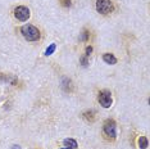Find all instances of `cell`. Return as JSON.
<instances>
[{
	"label": "cell",
	"mask_w": 150,
	"mask_h": 149,
	"mask_svg": "<svg viewBox=\"0 0 150 149\" xmlns=\"http://www.w3.org/2000/svg\"><path fill=\"white\" fill-rule=\"evenodd\" d=\"M63 144L66 145L67 148H69V149H76L78 145H77V141L74 140V139H66V140L63 141Z\"/></svg>",
	"instance_id": "cell-7"
},
{
	"label": "cell",
	"mask_w": 150,
	"mask_h": 149,
	"mask_svg": "<svg viewBox=\"0 0 150 149\" xmlns=\"http://www.w3.org/2000/svg\"><path fill=\"white\" fill-rule=\"evenodd\" d=\"M30 16H31V12H30V9L27 6L19 5L14 9V17L21 22H26L30 18Z\"/></svg>",
	"instance_id": "cell-4"
},
{
	"label": "cell",
	"mask_w": 150,
	"mask_h": 149,
	"mask_svg": "<svg viewBox=\"0 0 150 149\" xmlns=\"http://www.w3.org/2000/svg\"><path fill=\"white\" fill-rule=\"evenodd\" d=\"M103 60L108 64H115L117 63V58L114 57V54H110V53H105L103 55Z\"/></svg>",
	"instance_id": "cell-6"
},
{
	"label": "cell",
	"mask_w": 150,
	"mask_h": 149,
	"mask_svg": "<svg viewBox=\"0 0 150 149\" xmlns=\"http://www.w3.org/2000/svg\"><path fill=\"white\" fill-rule=\"evenodd\" d=\"M83 117L86 118L87 121H95V112H93V111H87V112H85L83 113Z\"/></svg>",
	"instance_id": "cell-9"
},
{
	"label": "cell",
	"mask_w": 150,
	"mask_h": 149,
	"mask_svg": "<svg viewBox=\"0 0 150 149\" xmlns=\"http://www.w3.org/2000/svg\"><path fill=\"white\" fill-rule=\"evenodd\" d=\"M59 1H60V4H62L63 6H69L72 0H59Z\"/></svg>",
	"instance_id": "cell-12"
},
{
	"label": "cell",
	"mask_w": 150,
	"mask_h": 149,
	"mask_svg": "<svg viewBox=\"0 0 150 149\" xmlns=\"http://www.w3.org/2000/svg\"><path fill=\"white\" fill-rule=\"evenodd\" d=\"M81 63H82V66H83V67H86L87 64H88V62H87V57H86V55H83L82 58H81Z\"/></svg>",
	"instance_id": "cell-13"
},
{
	"label": "cell",
	"mask_w": 150,
	"mask_h": 149,
	"mask_svg": "<svg viewBox=\"0 0 150 149\" xmlns=\"http://www.w3.org/2000/svg\"><path fill=\"white\" fill-rule=\"evenodd\" d=\"M91 53H93V48H91V46H87L86 50H85V55H86V57H90Z\"/></svg>",
	"instance_id": "cell-14"
},
{
	"label": "cell",
	"mask_w": 150,
	"mask_h": 149,
	"mask_svg": "<svg viewBox=\"0 0 150 149\" xmlns=\"http://www.w3.org/2000/svg\"><path fill=\"white\" fill-rule=\"evenodd\" d=\"M55 48H57L55 44H50V46L46 49V52H45V55H52V54L55 52Z\"/></svg>",
	"instance_id": "cell-10"
},
{
	"label": "cell",
	"mask_w": 150,
	"mask_h": 149,
	"mask_svg": "<svg viewBox=\"0 0 150 149\" xmlns=\"http://www.w3.org/2000/svg\"><path fill=\"white\" fill-rule=\"evenodd\" d=\"M88 36H90V33H88L87 30H85V31L82 32V35H81V40H82V41H87Z\"/></svg>",
	"instance_id": "cell-11"
},
{
	"label": "cell",
	"mask_w": 150,
	"mask_h": 149,
	"mask_svg": "<svg viewBox=\"0 0 150 149\" xmlns=\"http://www.w3.org/2000/svg\"><path fill=\"white\" fill-rule=\"evenodd\" d=\"M63 149H69V148H63Z\"/></svg>",
	"instance_id": "cell-15"
},
{
	"label": "cell",
	"mask_w": 150,
	"mask_h": 149,
	"mask_svg": "<svg viewBox=\"0 0 150 149\" xmlns=\"http://www.w3.org/2000/svg\"><path fill=\"white\" fill-rule=\"evenodd\" d=\"M96 11L100 14H109L113 12L112 0H96Z\"/></svg>",
	"instance_id": "cell-3"
},
{
	"label": "cell",
	"mask_w": 150,
	"mask_h": 149,
	"mask_svg": "<svg viewBox=\"0 0 150 149\" xmlns=\"http://www.w3.org/2000/svg\"><path fill=\"white\" fill-rule=\"evenodd\" d=\"M139 147L141 149H146L148 148V139L145 136H140L139 138Z\"/></svg>",
	"instance_id": "cell-8"
},
{
	"label": "cell",
	"mask_w": 150,
	"mask_h": 149,
	"mask_svg": "<svg viewBox=\"0 0 150 149\" xmlns=\"http://www.w3.org/2000/svg\"><path fill=\"white\" fill-rule=\"evenodd\" d=\"M21 33L23 35V37H25L27 41H39L40 37H41V33H40L39 28L35 27V26H32V25L22 26Z\"/></svg>",
	"instance_id": "cell-1"
},
{
	"label": "cell",
	"mask_w": 150,
	"mask_h": 149,
	"mask_svg": "<svg viewBox=\"0 0 150 149\" xmlns=\"http://www.w3.org/2000/svg\"><path fill=\"white\" fill-rule=\"evenodd\" d=\"M98 100L104 108H109L112 106V101H113V99H112V93L108 90L100 91V93H99V96H98Z\"/></svg>",
	"instance_id": "cell-5"
},
{
	"label": "cell",
	"mask_w": 150,
	"mask_h": 149,
	"mask_svg": "<svg viewBox=\"0 0 150 149\" xmlns=\"http://www.w3.org/2000/svg\"><path fill=\"white\" fill-rule=\"evenodd\" d=\"M103 133L107 138L109 139H115L117 136V123H115V121L113 120H107L104 122V126H103Z\"/></svg>",
	"instance_id": "cell-2"
}]
</instances>
